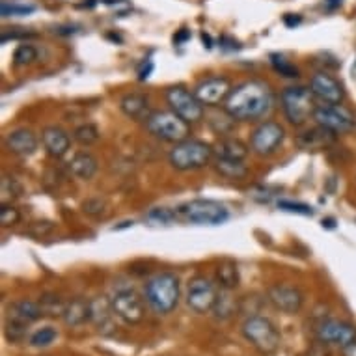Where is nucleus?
I'll return each mask as SVG.
<instances>
[{
	"instance_id": "4c0bfd02",
	"label": "nucleus",
	"mask_w": 356,
	"mask_h": 356,
	"mask_svg": "<svg viewBox=\"0 0 356 356\" xmlns=\"http://www.w3.org/2000/svg\"><path fill=\"white\" fill-rule=\"evenodd\" d=\"M54 229H56V224H54V222L38 220L30 226L29 234L32 235V237H35V239H41V237H47V235L54 234Z\"/></svg>"
},
{
	"instance_id": "4468645a",
	"label": "nucleus",
	"mask_w": 356,
	"mask_h": 356,
	"mask_svg": "<svg viewBox=\"0 0 356 356\" xmlns=\"http://www.w3.org/2000/svg\"><path fill=\"white\" fill-rule=\"evenodd\" d=\"M316 338L327 345L347 347L356 339V327L341 319H323L316 327Z\"/></svg>"
},
{
	"instance_id": "2eb2a0df",
	"label": "nucleus",
	"mask_w": 356,
	"mask_h": 356,
	"mask_svg": "<svg viewBox=\"0 0 356 356\" xmlns=\"http://www.w3.org/2000/svg\"><path fill=\"white\" fill-rule=\"evenodd\" d=\"M232 90H234V86H232V81L228 76H207L196 84L194 94L205 106H216L228 99Z\"/></svg>"
},
{
	"instance_id": "7ed1b4c3",
	"label": "nucleus",
	"mask_w": 356,
	"mask_h": 356,
	"mask_svg": "<svg viewBox=\"0 0 356 356\" xmlns=\"http://www.w3.org/2000/svg\"><path fill=\"white\" fill-rule=\"evenodd\" d=\"M211 157H213V147L202 140H194V138H187L179 144H174L168 153L172 168L179 170V172H193V170L204 168L209 164Z\"/></svg>"
},
{
	"instance_id": "393cba45",
	"label": "nucleus",
	"mask_w": 356,
	"mask_h": 356,
	"mask_svg": "<svg viewBox=\"0 0 356 356\" xmlns=\"http://www.w3.org/2000/svg\"><path fill=\"white\" fill-rule=\"evenodd\" d=\"M64 321L70 327H81L86 321H92V300H84V298L70 300L65 306Z\"/></svg>"
},
{
	"instance_id": "6ab92c4d",
	"label": "nucleus",
	"mask_w": 356,
	"mask_h": 356,
	"mask_svg": "<svg viewBox=\"0 0 356 356\" xmlns=\"http://www.w3.org/2000/svg\"><path fill=\"white\" fill-rule=\"evenodd\" d=\"M120 108L127 118L135 120V122H146L147 118L152 116V106H149V97L138 92L123 95L120 101Z\"/></svg>"
},
{
	"instance_id": "cd10ccee",
	"label": "nucleus",
	"mask_w": 356,
	"mask_h": 356,
	"mask_svg": "<svg viewBox=\"0 0 356 356\" xmlns=\"http://www.w3.org/2000/svg\"><path fill=\"white\" fill-rule=\"evenodd\" d=\"M41 312H43V316L47 317H64L65 306L67 302H64L58 295H53V293H47V295H43L40 300Z\"/></svg>"
},
{
	"instance_id": "473e14b6",
	"label": "nucleus",
	"mask_w": 356,
	"mask_h": 356,
	"mask_svg": "<svg viewBox=\"0 0 356 356\" xmlns=\"http://www.w3.org/2000/svg\"><path fill=\"white\" fill-rule=\"evenodd\" d=\"M35 58H38V49L34 45H30V43L19 45L15 49V53H13V64L17 65V67H21V65H30Z\"/></svg>"
},
{
	"instance_id": "a211bd4d",
	"label": "nucleus",
	"mask_w": 356,
	"mask_h": 356,
	"mask_svg": "<svg viewBox=\"0 0 356 356\" xmlns=\"http://www.w3.org/2000/svg\"><path fill=\"white\" fill-rule=\"evenodd\" d=\"M41 142H43V146H45L49 155L56 159L64 157L71 147L70 135L65 133L64 129L56 127V125H51V127L43 129V133H41Z\"/></svg>"
},
{
	"instance_id": "0eeeda50",
	"label": "nucleus",
	"mask_w": 356,
	"mask_h": 356,
	"mask_svg": "<svg viewBox=\"0 0 356 356\" xmlns=\"http://www.w3.org/2000/svg\"><path fill=\"white\" fill-rule=\"evenodd\" d=\"M40 317H43L40 302H32L26 298L13 302L8 309L6 325H4L6 338L12 339V341H21L29 330V325L38 321Z\"/></svg>"
},
{
	"instance_id": "412c9836",
	"label": "nucleus",
	"mask_w": 356,
	"mask_h": 356,
	"mask_svg": "<svg viewBox=\"0 0 356 356\" xmlns=\"http://www.w3.org/2000/svg\"><path fill=\"white\" fill-rule=\"evenodd\" d=\"M334 140H336V135L332 131L317 125L314 129H308L297 136V144L302 149H308V152H317V149H327L328 146H332Z\"/></svg>"
},
{
	"instance_id": "a19ab883",
	"label": "nucleus",
	"mask_w": 356,
	"mask_h": 356,
	"mask_svg": "<svg viewBox=\"0 0 356 356\" xmlns=\"http://www.w3.org/2000/svg\"><path fill=\"white\" fill-rule=\"evenodd\" d=\"M152 70H153V64L149 62V65H147L146 70H142L140 73H138V79H140V81H146L147 76H149V73H152Z\"/></svg>"
},
{
	"instance_id": "f8f14e48",
	"label": "nucleus",
	"mask_w": 356,
	"mask_h": 356,
	"mask_svg": "<svg viewBox=\"0 0 356 356\" xmlns=\"http://www.w3.org/2000/svg\"><path fill=\"white\" fill-rule=\"evenodd\" d=\"M286 138V129L276 122L259 123L250 136V149L259 157H269L282 146Z\"/></svg>"
},
{
	"instance_id": "a878e982",
	"label": "nucleus",
	"mask_w": 356,
	"mask_h": 356,
	"mask_svg": "<svg viewBox=\"0 0 356 356\" xmlns=\"http://www.w3.org/2000/svg\"><path fill=\"white\" fill-rule=\"evenodd\" d=\"M216 282H218V286H220L224 291L237 289L241 282L237 263L232 261V259H222V261L216 265Z\"/></svg>"
},
{
	"instance_id": "9d476101",
	"label": "nucleus",
	"mask_w": 356,
	"mask_h": 356,
	"mask_svg": "<svg viewBox=\"0 0 356 356\" xmlns=\"http://www.w3.org/2000/svg\"><path fill=\"white\" fill-rule=\"evenodd\" d=\"M314 120L317 125L332 131L334 135H347L356 129L355 112L343 105H330V103L317 105Z\"/></svg>"
},
{
	"instance_id": "dca6fc26",
	"label": "nucleus",
	"mask_w": 356,
	"mask_h": 356,
	"mask_svg": "<svg viewBox=\"0 0 356 356\" xmlns=\"http://www.w3.org/2000/svg\"><path fill=\"white\" fill-rule=\"evenodd\" d=\"M309 90L314 92L316 99L330 105H341L345 99L343 84L327 71H319L309 79Z\"/></svg>"
},
{
	"instance_id": "423d86ee",
	"label": "nucleus",
	"mask_w": 356,
	"mask_h": 356,
	"mask_svg": "<svg viewBox=\"0 0 356 356\" xmlns=\"http://www.w3.org/2000/svg\"><path fill=\"white\" fill-rule=\"evenodd\" d=\"M282 111L291 125H304L316 112V95L309 88L291 86L286 88L280 95Z\"/></svg>"
},
{
	"instance_id": "a18cd8bd",
	"label": "nucleus",
	"mask_w": 356,
	"mask_h": 356,
	"mask_svg": "<svg viewBox=\"0 0 356 356\" xmlns=\"http://www.w3.org/2000/svg\"><path fill=\"white\" fill-rule=\"evenodd\" d=\"M202 41H204V43H207V45H205L207 49L213 47V45H211V38L207 34H202Z\"/></svg>"
},
{
	"instance_id": "ea45409f",
	"label": "nucleus",
	"mask_w": 356,
	"mask_h": 356,
	"mask_svg": "<svg viewBox=\"0 0 356 356\" xmlns=\"http://www.w3.org/2000/svg\"><path fill=\"white\" fill-rule=\"evenodd\" d=\"M343 356H356V339L353 343H349L347 347H343Z\"/></svg>"
},
{
	"instance_id": "4be33fe9",
	"label": "nucleus",
	"mask_w": 356,
	"mask_h": 356,
	"mask_svg": "<svg viewBox=\"0 0 356 356\" xmlns=\"http://www.w3.org/2000/svg\"><path fill=\"white\" fill-rule=\"evenodd\" d=\"M114 308L112 302L105 297H97L92 300V321L95 323L97 330L103 334L114 332Z\"/></svg>"
},
{
	"instance_id": "c9c22d12",
	"label": "nucleus",
	"mask_w": 356,
	"mask_h": 356,
	"mask_svg": "<svg viewBox=\"0 0 356 356\" xmlns=\"http://www.w3.org/2000/svg\"><path fill=\"white\" fill-rule=\"evenodd\" d=\"M21 222V213L19 209H15L12 204H2V209H0V226L2 228H12L15 224Z\"/></svg>"
},
{
	"instance_id": "39448f33",
	"label": "nucleus",
	"mask_w": 356,
	"mask_h": 356,
	"mask_svg": "<svg viewBox=\"0 0 356 356\" xmlns=\"http://www.w3.org/2000/svg\"><path fill=\"white\" fill-rule=\"evenodd\" d=\"M146 129L149 135L170 144H179L187 140L191 135V123L181 120L172 111L152 112V116L146 120Z\"/></svg>"
},
{
	"instance_id": "72a5a7b5",
	"label": "nucleus",
	"mask_w": 356,
	"mask_h": 356,
	"mask_svg": "<svg viewBox=\"0 0 356 356\" xmlns=\"http://www.w3.org/2000/svg\"><path fill=\"white\" fill-rule=\"evenodd\" d=\"M56 338H58V332L53 327H43L30 336V345L32 347H49L51 343H54Z\"/></svg>"
},
{
	"instance_id": "1a4fd4ad",
	"label": "nucleus",
	"mask_w": 356,
	"mask_h": 356,
	"mask_svg": "<svg viewBox=\"0 0 356 356\" xmlns=\"http://www.w3.org/2000/svg\"><path fill=\"white\" fill-rule=\"evenodd\" d=\"M181 216L194 226H220L229 218L226 205L213 200H193L179 209Z\"/></svg>"
},
{
	"instance_id": "58836bf2",
	"label": "nucleus",
	"mask_w": 356,
	"mask_h": 356,
	"mask_svg": "<svg viewBox=\"0 0 356 356\" xmlns=\"http://www.w3.org/2000/svg\"><path fill=\"white\" fill-rule=\"evenodd\" d=\"M34 6H19V4H8L2 2V17H19V15H30L34 12Z\"/></svg>"
},
{
	"instance_id": "ddd939ff",
	"label": "nucleus",
	"mask_w": 356,
	"mask_h": 356,
	"mask_svg": "<svg viewBox=\"0 0 356 356\" xmlns=\"http://www.w3.org/2000/svg\"><path fill=\"white\" fill-rule=\"evenodd\" d=\"M218 300L215 284L205 278V276H196L188 282L187 287V306L196 314H207L215 308Z\"/></svg>"
},
{
	"instance_id": "2f4dec72",
	"label": "nucleus",
	"mask_w": 356,
	"mask_h": 356,
	"mask_svg": "<svg viewBox=\"0 0 356 356\" xmlns=\"http://www.w3.org/2000/svg\"><path fill=\"white\" fill-rule=\"evenodd\" d=\"M175 218H177V215L166 207H155L146 215V220L152 222L153 226H170Z\"/></svg>"
},
{
	"instance_id": "c756f323",
	"label": "nucleus",
	"mask_w": 356,
	"mask_h": 356,
	"mask_svg": "<svg viewBox=\"0 0 356 356\" xmlns=\"http://www.w3.org/2000/svg\"><path fill=\"white\" fill-rule=\"evenodd\" d=\"M82 213L92 218H105L111 213V205L106 204L105 198L94 196V198H88L82 202Z\"/></svg>"
},
{
	"instance_id": "79ce46f5",
	"label": "nucleus",
	"mask_w": 356,
	"mask_h": 356,
	"mask_svg": "<svg viewBox=\"0 0 356 356\" xmlns=\"http://www.w3.org/2000/svg\"><path fill=\"white\" fill-rule=\"evenodd\" d=\"M298 23H300V17L293 19V17H289V15H287V17H286V24H287V26H293V24H298Z\"/></svg>"
},
{
	"instance_id": "f3484780",
	"label": "nucleus",
	"mask_w": 356,
	"mask_h": 356,
	"mask_svg": "<svg viewBox=\"0 0 356 356\" xmlns=\"http://www.w3.org/2000/svg\"><path fill=\"white\" fill-rule=\"evenodd\" d=\"M267 298L278 312H284V314H297L304 304L302 291L298 287L289 286V284L270 286L269 291H267Z\"/></svg>"
},
{
	"instance_id": "f257e3e1",
	"label": "nucleus",
	"mask_w": 356,
	"mask_h": 356,
	"mask_svg": "<svg viewBox=\"0 0 356 356\" xmlns=\"http://www.w3.org/2000/svg\"><path fill=\"white\" fill-rule=\"evenodd\" d=\"M275 95L267 82L246 81L232 90L224 101V111L235 122H257L273 111Z\"/></svg>"
},
{
	"instance_id": "f704fd0d",
	"label": "nucleus",
	"mask_w": 356,
	"mask_h": 356,
	"mask_svg": "<svg viewBox=\"0 0 356 356\" xmlns=\"http://www.w3.org/2000/svg\"><path fill=\"white\" fill-rule=\"evenodd\" d=\"M2 204H8L10 200L19 198L21 194H23V188L17 183V179H13L10 175H4L2 177Z\"/></svg>"
},
{
	"instance_id": "37998d69",
	"label": "nucleus",
	"mask_w": 356,
	"mask_h": 356,
	"mask_svg": "<svg viewBox=\"0 0 356 356\" xmlns=\"http://www.w3.org/2000/svg\"><path fill=\"white\" fill-rule=\"evenodd\" d=\"M188 38V32H181V34L177 35V38H174L175 43H181V41H185Z\"/></svg>"
},
{
	"instance_id": "e433bc0d",
	"label": "nucleus",
	"mask_w": 356,
	"mask_h": 356,
	"mask_svg": "<svg viewBox=\"0 0 356 356\" xmlns=\"http://www.w3.org/2000/svg\"><path fill=\"white\" fill-rule=\"evenodd\" d=\"M278 209L286 211V213H293V215H314V209H312L309 205L300 204V202H293V200H280V202H278Z\"/></svg>"
},
{
	"instance_id": "f03ea898",
	"label": "nucleus",
	"mask_w": 356,
	"mask_h": 356,
	"mask_svg": "<svg viewBox=\"0 0 356 356\" xmlns=\"http://www.w3.org/2000/svg\"><path fill=\"white\" fill-rule=\"evenodd\" d=\"M144 297H146L147 306L155 314L166 316L170 312H174L179 304V297H181L179 278L172 273H161L153 276L144 287Z\"/></svg>"
},
{
	"instance_id": "9b49d317",
	"label": "nucleus",
	"mask_w": 356,
	"mask_h": 356,
	"mask_svg": "<svg viewBox=\"0 0 356 356\" xmlns=\"http://www.w3.org/2000/svg\"><path fill=\"white\" fill-rule=\"evenodd\" d=\"M112 308L116 317H120L123 323L127 325H138L142 323L144 316H146V306L140 295L131 289V287H122L114 293V297L111 298Z\"/></svg>"
},
{
	"instance_id": "c85d7f7f",
	"label": "nucleus",
	"mask_w": 356,
	"mask_h": 356,
	"mask_svg": "<svg viewBox=\"0 0 356 356\" xmlns=\"http://www.w3.org/2000/svg\"><path fill=\"white\" fill-rule=\"evenodd\" d=\"M73 138H75V142H79V144L84 147L94 146V144H97V142H99L101 131L97 129V125H94V123H84V125H81V127L75 129Z\"/></svg>"
},
{
	"instance_id": "b1692460",
	"label": "nucleus",
	"mask_w": 356,
	"mask_h": 356,
	"mask_svg": "<svg viewBox=\"0 0 356 356\" xmlns=\"http://www.w3.org/2000/svg\"><path fill=\"white\" fill-rule=\"evenodd\" d=\"M216 159H228V161H245L250 153V146L239 138H220L213 147Z\"/></svg>"
},
{
	"instance_id": "c03bdc74",
	"label": "nucleus",
	"mask_w": 356,
	"mask_h": 356,
	"mask_svg": "<svg viewBox=\"0 0 356 356\" xmlns=\"http://www.w3.org/2000/svg\"><path fill=\"white\" fill-rule=\"evenodd\" d=\"M325 2H327V6L330 8V10H332V8H336V6H339V4H341V0H325Z\"/></svg>"
},
{
	"instance_id": "20e7f679",
	"label": "nucleus",
	"mask_w": 356,
	"mask_h": 356,
	"mask_svg": "<svg viewBox=\"0 0 356 356\" xmlns=\"http://www.w3.org/2000/svg\"><path fill=\"white\" fill-rule=\"evenodd\" d=\"M243 336L261 355H273L280 347V332L269 317L252 316L243 323Z\"/></svg>"
},
{
	"instance_id": "bb28decb",
	"label": "nucleus",
	"mask_w": 356,
	"mask_h": 356,
	"mask_svg": "<svg viewBox=\"0 0 356 356\" xmlns=\"http://www.w3.org/2000/svg\"><path fill=\"white\" fill-rule=\"evenodd\" d=\"M215 170L222 177L226 179H245L248 175V168H246L243 161H228V159H216Z\"/></svg>"
},
{
	"instance_id": "aec40b11",
	"label": "nucleus",
	"mask_w": 356,
	"mask_h": 356,
	"mask_svg": "<svg viewBox=\"0 0 356 356\" xmlns=\"http://www.w3.org/2000/svg\"><path fill=\"white\" fill-rule=\"evenodd\" d=\"M4 144L8 152L21 155V157H29L38 149V136L30 129H15L6 136Z\"/></svg>"
},
{
	"instance_id": "6e6552de",
	"label": "nucleus",
	"mask_w": 356,
	"mask_h": 356,
	"mask_svg": "<svg viewBox=\"0 0 356 356\" xmlns=\"http://www.w3.org/2000/svg\"><path fill=\"white\" fill-rule=\"evenodd\" d=\"M166 103H168L170 111L175 112L177 116L185 120L187 123H198L205 116V105L196 97L194 92L183 84H175L166 90Z\"/></svg>"
},
{
	"instance_id": "7c9ffc66",
	"label": "nucleus",
	"mask_w": 356,
	"mask_h": 356,
	"mask_svg": "<svg viewBox=\"0 0 356 356\" xmlns=\"http://www.w3.org/2000/svg\"><path fill=\"white\" fill-rule=\"evenodd\" d=\"M270 64H273L276 73H280L286 79H297V76H300V71H298L297 65H293L289 60H286L280 54H270Z\"/></svg>"
},
{
	"instance_id": "5701e85b",
	"label": "nucleus",
	"mask_w": 356,
	"mask_h": 356,
	"mask_svg": "<svg viewBox=\"0 0 356 356\" xmlns=\"http://www.w3.org/2000/svg\"><path fill=\"white\" fill-rule=\"evenodd\" d=\"M97 170H99V163L90 152H76L70 161V172L82 181L94 179Z\"/></svg>"
}]
</instances>
